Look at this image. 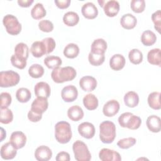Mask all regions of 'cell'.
I'll return each instance as SVG.
<instances>
[{
    "mask_svg": "<svg viewBox=\"0 0 161 161\" xmlns=\"http://www.w3.org/2000/svg\"><path fill=\"white\" fill-rule=\"evenodd\" d=\"M128 58L130 61L133 64H139L143 60V53L142 52L136 48L131 50L128 53Z\"/></svg>",
    "mask_w": 161,
    "mask_h": 161,
    "instance_id": "obj_37",
    "label": "cell"
},
{
    "mask_svg": "<svg viewBox=\"0 0 161 161\" xmlns=\"http://www.w3.org/2000/svg\"><path fill=\"white\" fill-rule=\"evenodd\" d=\"M52 157L51 149L45 145L38 147L35 152V157L38 161H48Z\"/></svg>",
    "mask_w": 161,
    "mask_h": 161,
    "instance_id": "obj_14",
    "label": "cell"
},
{
    "mask_svg": "<svg viewBox=\"0 0 161 161\" xmlns=\"http://www.w3.org/2000/svg\"><path fill=\"white\" fill-rule=\"evenodd\" d=\"M62 63V59L58 56L50 55L44 59V64L48 69H54L58 68L61 65Z\"/></svg>",
    "mask_w": 161,
    "mask_h": 161,
    "instance_id": "obj_34",
    "label": "cell"
},
{
    "mask_svg": "<svg viewBox=\"0 0 161 161\" xmlns=\"http://www.w3.org/2000/svg\"><path fill=\"white\" fill-rule=\"evenodd\" d=\"M55 160L57 161H69L70 160V155L66 152H60L57 153Z\"/></svg>",
    "mask_w": 161,
    "mask_h": 161,
    "instance_id": "obj_49",
    "label": "cell"
},
{
    "mask_svg": "<svg viewBox=\"0 0 161 161\" xmlns=\"http://www.w3.org/2000/svg\"><path fill=\"white\" fill-rule=\"evenodd\" d=\"M79 86L83 91L91 92L96 89L97 86V80L92 76L86 75L80 79Z\"/></svg>",
    "mask_w": 161,
    "mask_h": 161,
    "instance_id": "obj_12",
    "label": "cell"
},
{
    "mask_svg": "<svg viewBox=\"0 0 161 161\" xmlns=\"http://www.w3.org/2000/svg\"><path fill=\"white\" fill-rule=\"evenodd\" d=\"M116 137V126L110 121H104L99 125V138L104 143H112Z\"/></svg>",
    "mask_w": 161,
    "mask_h": 161,
    "instance_id": "obj_3",
    "label": "cell"
},
{
    "mask_svg": "<svg viewBox=\"0 0 161 161\" xmlns=\"http://www.w3.org/2000/svg\"><path fill=\"white\" fill-rule=\"evenodd\" d=\"M119 108L120 106L118 101L115 99L109 100L104 104L103 108V112L106 116L112 117L118 113Z\"/></svg>",
    "mask_w": 161,
    "mask_h": 161,
    "instance_id": "obj_13",
    "label": "cell"
},
{
    "mask_svg": "<svg viewBox=\"0 0 161 161\" xmlns=\"http://www.w3.org/2000/svg\"><path fill=\"white\" fill-rule=\"evenodd\" d=\"M124 103L129 108L136 107L139 103V96L134 91H129L124 96Z\"/></svg>",
    "mask_w": 161,
    "mask_h": 161,
    "instance_id": "obj_25",
    "label": "cell"
},
{
    "mask_svg": "<svg viewBox=\"0 0 161 161\" xmlns=\"http://www.w3.org/2000/svg\"><path fill=\"white\" fill-rule=\"evenodd\" d=\"M6 31L11 35H18L21 31V25L17 18L12 14H6L3 19Z\"/></svg>",
    "mask_w": 161,
    "mask_h": 161,
    "instance_id": "obj_7",
    "label": "cell"
},
{
    "mask_svg": "<svg viewBox=\"0 0 161 161\" xmlns=\"http://www.w3.org/2000/svg\"><path fill=\"white\" fill-rule=\"evenodd\" d=\"M83 104L88 110H94L98 106V99L93 94H86L83 98Z\"/></svg>",
    "mask_w": 161,
    "mask_h": 161,
    "instance_id": "obj_27",
    "label": "cell"
},
{
    "mask_svg": "<svg viewBox=\"0 0 161 161\" xmlns=\"http://www.w3.org/2000/svg\"><path fill=\"white\" fill-rule=\"evenodd\" d=\"M1 108H8L11 103L12 98L8 92H3L1 93Z\"/></svg>",
    "mask_w": 161,
    "mask_h": 161,
    "instance_id": "obj_47",
    "label": "cell"
},
{
    "mask_svg": "<svg viewBox=\"0 0 161 161\" xmlns=\"http://www.w3.org/2000/svg\"><path fill=\"white\" fill-rule=\"evenodd\" d=\"M126 63V60L121 54H114L109 60V66L114 70H120Z\"/></svg>",
    "mask_w": 161,
    "mask_h": 161,
    "instance_id": "obj_20",
    "label": "cell"
},
{
    "mask_svg": "<svg viewBox=\"0 0 161 161\" xmlns=\"http://www.w3.org/2000/svg\"><path fill=\"white\" fill-rule=\"evenodd\" d=\"M47 11L42 3H36L31 10V15L35 19H40L45 16Z\"/></svg>",
    "mask_w": 161,
    "mask_h": 161,
    "instance_id": "obj_33",
    "label": "cell"
},
{
    "mask_svg": "<svg viewBox=\"0 0 161 161\" xmlns=\"http://www.w3.org/2000/svg\"><path fill=\"white\" fill-rule=\"evenodd\" d=\"M38 28L41 31L48 33L53 30V25L50 21L48 19H44L40 21L38 23Z\"/></svg>",
    "mask_w": 161,
    "mask_h": 161,
    "instance_id": "obj_46",
    "label": "cell"
},
{
    "mask_svg": "<svg viewBox=\"0 0 161 161\" xmlns=\"http://www.w3.org/2000/svg\"><path fill=\"white\" fill-rule=\"evenodd\" d=\"M160 96L159 92H151L148 96V104L149 106L155 110H158L160 109Z\"/></svg>",
    "mask_w": 161,
    "mask_h": 161,
    "instance_id": "obj_31",
    "label": "cell"
},
{
    "mask_svg": "<svg viewBox=\"0 0 161 161\" xmlns=\"http://www.w3.org/2000/svg\"><path fill=\"white\" fill-rule=\"evenodd\" d=\"M156 40L157 36L151 30H145L142 34L141 42L145 46H151L155 43Z\"/></svg>",
    "mask_w": 161,
    "mask_h": 161,
    "instance_id": "obj_30",
    "label": "cell"
},
{
    "mask_svg": "<svg viewBox=\"0 0 161 161\" xmlns=\"http://www.w3.org/2000/svg\"><path fill=\"white\" fill-rule=\"evenodd\" d=\"M0 152L3 159L11 160L14 158L16 155L17 149L10 142H8L1 146Z\"/></svg>",
    "mask_w": 161,
    "mask_h": 161,
    "instance_id": "obj_15",
    "label": "cell"
},
{
    "mask_svg": "<svg viewBox=\"0 0 161 161\" xmlns=\"http://www.w3.org/2000/svg\"><path fill=\"white\" fill-rule=\"evenodd\" d=\"M152 19L154 24L155 29L160 33V25H161V11L157 10L152 14Z\"/></svg>",
    "mask_w": 161,
    "mask_h": 161,
    "instance_id": "obj_45",
    "label": "cell"
},
{
    "mask_svg": "<svg viewBox=\"0 0 161 161\" xmlns=\"http://www.w3.org/2000/svg\"><path fill=\"white\" fill-rule=\"evenodd\" d=\"M6 131L3 129V128H1V142H2L5 138H6Z\"/></svg>",
    "mask_w": 161,
    "mask_h": 161,
    "instance_id": "obj_52",
    "label": "cell"
},
{
    "mask_svg": "<svg viewBox=\"0 0 161 161\" xmlns=\"http://www.w3.org/2000/svg\"><path fill=\"white\" fill-rule=\"evenodd\" d=\"M42 42L44 43L46 48V54H48L52 52L56 46V43L54 39L52 37H47L43 38L42 40Z\"/></svg>",
    "mask_w": 161,
    "mask_h": 161,
    "instance_id": "obj_44",
    "label": "cell"
},
{
    "mask_svg": "<svg viewBox=\"0 0 161 161\" xmlns=\"http://www.w3.org/2000/svg\"><path fill=\"white\" fill-rule=\"evenodd\" d=\"M30 52L33 57L39 58L46 54V48L42 41L34 42L30 48Z\"/></svg>",
    "mask_w": 161,
    "mask_h": 161,
    "instance_id": "obj_24",
    "label": "cell"
},
{
    "mask_svg": "<svg viewBox=\"0 0 161 161\" xmlns=\"http://www.w3.org/2000/svg\"><path fill=\"white\" fill-rule=\"evenodd\" d=\"M70 125L64 121L56 123L55 126V137L57 141L62 144L68 143L72 138Z\"/></svg>",
    "mask_w": 161,
    "mask_h": 161,
    "instance_id": "obj_2",
    "label": "cell"
},
{
    "mask_svg": "<svg viewBox=\"0 0 161 161\" xmlns=\"http://www.w3.org/2000/svg\"><path fill=\"white\" fill-rule=\"evenodd\" d=\"M33 0H18V4L23 8H28L33 3Z\"/></svg>",
    "mask_w": 161,
    "mask_h": 161,
    "instance_id": "obj_51",
    "label": "cell"
},
{
    "mask_svg": "<svg viewBox=\"0 0 161 161\" xmlns=\"http://www.w3.org/2000/svg\"><path fill=\"white\" fill-rule=\"evenodd\" d=\"M9 142L17 150L20 149L25 145L26 142V136L22 131H14L11 135Z\"/></svg>",
    "mask_w": 161,
    "mask_h": 161,
    "instance_id": "obj_8",
    "label": "cell"
},
{
    "mask_svg": "<svg viewBox=\"0 0 161 161\" xmlns=\"http://www.w3.org/2000/svg\"><path fill=\"white\" fill-rule=\"evenodd\" d=\"M28 118L31 122H38L42 118V114L37 113L30 109L28 113Z\"/></svg>",
    "mask_w": 161,
    "mask_h": 161,
    "instance_id": "obj_48",
    "label": "cell"
},
{
    "mask_svg": "<svg viewBox=\"0 0 161 161\" xmlns=\"http://www.w3.org/2000/svg\"><path fill=\"white\" fill-rule=\"evenodd\" d=\"M31 97L30 91L25 87L19 88L16 92V97L17 100L20 103L28 102Z\"/></svg>",
    "mask_w": 161,
    "mask_h": 161,
    "instance_id": "obj_35",
    "label": "cell"
},
{
    "mask_svg": "<svg viewBox=\"0 0 161 161\" xmlns=\"http://www.w3.org/2000/svg\"><path fill=\"white\" fill-rule=\"evenodd\" d=\"M19 75L13 70L1 71L0 72V86L1 87H13L19 82Z\"/></svg>",
    "mask_w": 161,
    "mask_h": 161,
    "instance_id": "obj_6",
    "label": "cell"
},
{
    "mask_svg": "<svg viewBox=\"0 0 161 161\" xmlns=\"http://www.w3.org/2000/svg\"><path fill=\"white\" fill-rule=\"evenodd\" d=\"M145 8V1L144 0H132L131 1V8L135 13H142L144 11Z\"/></svg>",
    "mask_w": 161,
    "mask_h": 161,
    "instance_id": "obj_43",
    "label": "cell"
},
{
    "mask_svg": "<svg viewBox=\"0 0 161 161\" xmlns=\"http://www.w3.org/2000/svg\"><path fill=\"white\" fill-rule=\"evenodd\" d=\"M61 96L65 102H73L77 98V89L73 85H68L62 89L61 91Z\"/></svg>",
    "mask_w": 161,
    "mask_h": 161,
    "instance_id": "obj_9",
    "label": "cell"
},
{
    "mask_svg": "<svg viewBox=\"0 0 161 161\" xmlns=\"http://www.w3.org/2000/svg\"><path fill=\"white\" fill-rule=\"evenodd\" d=\"M31 106V109L37 113L42 114L47 109L48 106L47 98L37 97L34 99Z\"/></svg>",
    "mask_w": 161,
    "mask_h": 161,
    "instance_id": "obj_18",
    "label": "cell"
},
{
    "mask_svg": "<svg viewBox=\"0 0 161 161\" xmlns=\"http://www.w3.org/2000/svg\"><path fill=\"white\" fill-rule=\"evenodd\" d=\"M106 49H107L106 42L103 38H97L94 40V42L92 43L91 52L96 53L104 54Z\"/></svg>",
    "mask_w": 161,
    "mask_h": 161,
    "instance_id": "obj_26",
    "label": "cell"
},
{
    "mask_svg": "<svg viewBox=\"0 0 161 161\" xmlns=\"http://www.w3.org/2000/svg\"><path fill=\"white\" fill-rule=\"evenodd\" d=\"M14 54L28 58L29 55V49L26 44L24 43H19L14 47Z\"/></svg>",
    "mask_w": 161,
    "mask_h": 161,
    "instance_id": "obj_40",
    "label": "cell"
},
{
    "mask_svg": "<svg viewBox=\"0 0 161 161\" xmlns=\"http://www.w3.org/2000/svg\"><path fill=\"white\" fill-rule=\"evenodd\" d=\"M13 119V114L11 109L8 108H1L0 121L3 124H9Z\"/></svg>",
    "mask_w": 161,
    "mask_h": 161,
    "instance_id": "obj_39",
    "label": "cell"
},
{
    "mask_svg": "<svg viewBox=\"0 0 161 161\" xmlns=\"http://www.w3.org/2000/svg\"><path fill=\"white\" fill-rule=\"evenodd\" d=\"M11 64L19 69H23L26 65V58L13 54L11 57Z\"/></svg>",
    "mask_w": 161,
    "mask_h": 161,
    "instance_id": "obj_41",
    "label": "cell"
},
{
    "mask_svg": "<svg viewBox=\"0 0 161 161\" xmlns=\"http://www.w3.org/2000/svg\"><path fill=\"white\" fill-rule=\"evenodd\" d=\"M74 158L77 161H89L91 154L85 143L80 140L75 141L72 145Z\"/></svg>",
    "mask_w": 161,
    "mask_h": 161,
    "instance_id": "obj_5",
    "label": "cell"
},
{
    "mask_svg": "<svg viewBox=\"0 0 161 161\" xmlns=\"http://www.w3.org/2000/svg\"><path fill=\"white\" fill-rule=\"evenodd\" d=\"M67 116L72 121H78L84 117V111L80 106L74 105L68 109Z\"/></svg>",
    "mask_w": 161,
    "mask_h": 161,
    "instance_id": "obj_23",
    "label": "cell"
},
{
    "mask_svg": "<svg viewBox=\"0 0 161 161\" xmlns=\"http://www.w3.org/2000/svg\"><path fill=\"white\" fill-rule=\"evenodd\" d=\"M54 2L57 6L60 9L67 8L70 4V0H55Z\"/></svg>",
    "mask_w": 161,
    "mask_h": 161,
    "instance_id": "obj_50",
    "label": "cell"
},
{
    "mask_svg": "<svg viewBox=\"0 0 161 161\" xmlns=\"http://www.w3.org/2000/svg\"><path fill=\"white\" fill-rule=\"evenodd\" d=\"M137 23L136 18L130 13H127L122 16L120 19L121 26L126 30H131L135 27Z\"/></svg>",
    "mask_w": 161,
    "mask_h": 161,
    "instance_id": "obj_22",
    "label": "cell"
},
{
    "mask_svg": "<svg viewBox=\"0 0 161 161\" xmlns=\"http://www.w3.org/2000/svg\"><path fill=\"white\" fill-rule=\"evenodd\" d=\"M81 12L84 17L90 19L96 18L98 14V10L97 7L91 2L85 3L82 6Z\"/></svg>",
    "mask_w": 161,
    "mask_h": 161,
    "instance_id": "obj_17",
    "label": "cell"
},
{
    "mask_svg": "<svg viewBox=\"0 0 161 161\" xmlns=\"http://www.w3.org/2000/svg\"><path fill=\"white\" fill-rule=\"evenodd\" d=\"M105 59L104 54L96 53L92 52H90L88 55V60L89 63L94 66L101 65Z\"/></svg>",
    "mask_w": 161,
    "mask_h": 161,
    "instance_id": "obj_36",
    "label": "cell"
},
{
    "mask_svg": "<svg viewBox=\"0 0 161 161\" xmlns=\"http://www.w3.org/2000/svg\"><path fill=\"white\" fill-rule=\"evenodd\" d=\"M28 74L33 78H40L44 74V69L41 65L34 64L29 67Z\"/></svg>",
    "mask_w": 161,
    "mask_h": 161,
    "instance_id": "obj_38",
    "label": "cell"
},
{
    "mask_svg": "<svg viewBox=\"0 0 161 161\" xmlns=\"http://www.w3.org/2000/svg\"><path fill=\"white\" fill-rule=\"evenodd\" d=\"M79 21V16L78 14L74 11L67 12L63 17V21L64 24L68 26H74L76 25Z\"/></svg>",
    "mask_w": 161,
    "mask_h": 161,
    "instance_id": "obj_29",
    "label": "cell"
},
{
    "mask_svg": "<svg viewBox=\"0 0 161 161\" xmlns=\"http://www.w3.org/2000/svg\"><path fill=\"white\" fill-rule=\"evenodd\" d=\"M99 159L102 161H120L121 157L120 154L109 148H104L101 149L99 153Z\"/></svg>",
    "mask_w": 161,
    "mask_h": 161,
    "instance_id": "obj_10",
    "label": "cell"
},
{
    "mask_svg": "<svg viewBox=\"0 0 161 161\" xmlns=\"http://www.w3.org/2000/svg\"><path fill=\"white\" fill-rule=\"evenodd\" d=\"M104 12L108 17H114L119 11V4L117 1L111 0L106 2L103 6Z\"/></svg>",
    "mask_w": 161,
    "mask_h": 161,
    "instance_id": "obj_19",
    "label": "cell"
},
{
    "mask_svg": "<svg viewBox=\"0 0 161 161\" xmlns=\"http://www.w3.org/2000/svg\"><path fill=\"white\" fill-rule=\"evenodd\" d=\"M34 92L36 97L48 98L51 92L49 84L45 82H39L34 87Z\"/></svg>",
    "mask_w": 161,
    "mask_h": 161,
    "instance_id": "obj_16",
    "label": "cell"
},
{
    "mask_svg": "<svg viewBox=\"0 0 161 161\" xmlns=\"http://www.w3.org/2000/svg\"><path fill=\"white\" fill-rule=\"evenodd\" d=\"M146 124L148 129L153 133H158L161 130L160 118L158 116H149L147 118Z\"/></svg>",
    "mask_w": 161,
    "mask_h": 161,
    "instance_id": "obj_21",
    "label": "cell"
},
{
    "mask_svg": "<svg viewBox=\"0 0 161 161\" xmlns=\"http://www.w3.org/2000/svg\"><path fill=\"white\" fill-rule=\"evenodd\" d=\"M118 123L123 128H127L130 130L138 129L142 123L141 118L133 113L126 112L121 114L118 118Z\"/></svg>",
    "mask_w": 161,
    "mask_h": 161,
    "instance_id": "obj_4",
    "label": "cell"
},
{
    "mask_svg": "<svg viewBox=\"0 0 161 161\" xmlns=\"http://www.w3.org/2000/svg\"><path fill=\"white\" fill-rule=\"evenodd\" d=\"M136 139L133 137H128L119 140L117 142V145L122 149H128L133 147L136 143Z\"/></svg>",
    "mask_w": 161,
    "mask_h": 161,
    "instance_id": "obj_42",
    "label": "cell"
},
{
    "mask_svg": "<svg viewBox=\"0 0 161 161\" xmlns=\"http://www.w3.org/2000/svg\"><path fill=\"white\" fill-rule=\"evenodd\" d=\"M79 53V48L77 45L70 43L65 46L64 49V55L69 58H75Z\"/></svg>",
    "mask_w": 161,
    "mask_h": 161,
    "instance_id": "obj_32",
    "label": "cell"
},
{
    "mask_svg": "<svg viewBox=\"0 0 161 161\" xmlns=\"http://www.w3.org/2000/svg\"><path fill=\"white\" fill-rule=\"evenodd\" d=\"M78 132L82 137L91 139L95 134L94 126L89 122H83L78 126Z\"/></svg>",
    "mask_w": 161,
    "mask_h": 161,
    "instance_id": "obj_11",
    "label": "cell"
},
{
    "mask_svg": "<svg viewBox=\"0 0 161 161\" xmlns=\"http://www.w3.org/2000/svg\"><path fill=\"white\" fill-rule=\"evenodd\" d=\"M76 70L72 67H59L53 69L51 73V77L56 83H63L73 80L76 77Z\"/></svg>",
    "mask_w": 161,
    "mask_h": 161,
    "instance_id": "obj_1",
    "label": "cell"
},
{
    "mask_svg": "<svg viewBox=\"0 0 161 161\" xmlns=\"http://www.w3.org/2000/svg\"><path fill=\"white\" fill-rule=\"evenodd\" d=\"M147 60L150 64L160 67L161 65L160 49L153 48L150 50L147 54Z\"/></svg>",
    "mask_w": 161,
    "mask_h": 161,
    "instance_id": "obj_28",
    "label": "cell"
}]
</instances>
